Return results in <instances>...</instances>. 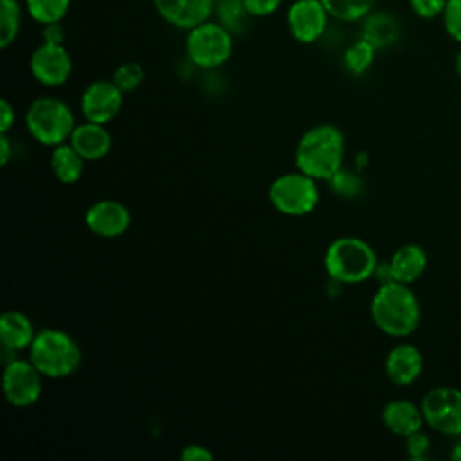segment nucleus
<instances>
[{
	"mask_svg": "<svg viewBox=\"0 0 461 461\" xmlns=\"http://www.w3.org/2000/svg\"><path fill=\"white\" fill-rule=\"evenodd\" d=\"M346 157L344 133L333 124H315L297 140L294 151L295 169L308 176L328 182L342 166Z\"/></svg>",
	"mask_w": 461,
	"mask_h": 461,
	"instance_id": "nucleus-1",
	"label": "nucleus"
},
{
	"mask_svg": "<svg viewBox=\"0 0 461 461\" xmlns=\"http://www.w3.org/2000/svg\"><path fill=\"white\" fill-rule=\"evenodd\" d=\"M375 326L389 337L403 339L416 331L421 321V306L411 285L391 281L378 285L369 303Z\"/></svg>",
	"mask_w": 461,
	"mask_h": 461,
	"instance_id": "nucleus-2",
	"label": "nucleus"
},
{
	"mask_svg": "<svg viewBox=\"0 0 461 461\" xmlns=\"http://www.w3.org/2000/svg\"><path fill=\"white\" fill-rule=\"evenodd\" d=\"M81 357L77 340L58 328H43L36 331V337L29 346V360L50 380L74 375L81 366Z\"/></svg>",
	"mask_w": 461,
	"mask_h": 461,
	"instance_id": "nucleus-3",
	"label": "nucleus"
},
{
	"mask_svg": "<svg viewBox=\"0 0 461 461\" xmlns=\"http://www.w3.org/2000/svg\"><path fill=\"white\" fill-rule=\"evenodd\" d=\"M326 274L342 285H358L373 277L378 265L375 249L362 238L340 236L324 252Z\"/></svg>",
	"mask_w": 461,
	"mask_h": 461,
	"instance_id": "nucleus-4",
	"label": "nucleus"
},
{
	"mask_svg": "<svg viewBox=\"0 0 461 461\" xmlns=\"http://www.w3.org/2000/svg\"><path fill=\"white\" fill-rule=\"evenodd\" d=\"M23 122L29 135L38 144L49 148L67 142L77 124L72 108L54 95L32 99L25 110Z\"/></svg>",
	"mask_w": 461,
	"mask_h": 461,
	"instance_id": "nucleus-5",
	"label": "nucleus"
},
{
	"mask_svg": "<svg viewBox=\"0 0 461 461\" xmlns=\"http://www.w3.org/2000/svg\"><path fill=\"white\" fill-rule=\"evenodd\" d=\"M185 32V56L194 67L214 70L230 59L234 34L218 20L209 18Z\"/></svg>",
	"mask_w": 461,
	"mask_h": 461,
	"instance_id": "nucleus-6",
	"label": "nucleus"
},
{
	"mask_svg": "<svg viewBox=\"0 0 461 461\" xmlns=\"http://www.w3.org/2000/svg\"><path fill=\"white\" fill-rule=\"evenodd\" d=\"M319 180L295 169L276 176L268 185L270 205L285 216H306L319 205Z\"/></svg>",
	"mask_w": 461,
	"mask_h": 461,
	"instance_id": "nucleus-7",
	"label": "nucleus"
},
{
	"mask_svg": "<svg viewBox=\"0 0 461 461\" xmlns=\"http://www.w3.org/2000/svg\"><path fill=\"white\" fill-rule=\"evenodd\" d=\"M420 405L429 429L443 436L461 438V389L452 385L432 387Z\"/></svg>",
	"mask_w": 461,
	"mask_h": 461,
	"instance_id": "nucleus-8",
	"label": "nucleus"
},
{
	"mask_svg": "<svg viewBox=\"0 0 461 461\" xmlns=\"http://www.w3.org/2000/svg\"><path fill=\"white\" fill-rule=\"evenodd\" d=\"M43 378L29 358L9 360L2 371V389L7 403L16 409L34 405L41 396Z\"/></svg>",
	"mask_w": 461,
	"mask_h": 461,
	"instance_id": "nucleus-9",
	"label": "nucleus"
},
{
	"mask_svg": "<svg viewBox=\"0 0 461 461\" xmlns=\"http://www.w3.org/2000/svg\"><path fill=\"white\" fill-rule=\"evenodd\" d=\"M330 18L322 0H292L286 9V29L295 41L310 45L324 36Z\"/></svg>",
	"mask_w": 461,
	"mask_h": 461,
	"instance_id": "nucleus-10",
	"label": "nucleus"
},
{
	"mask_svg": "<svg viewBox=\"0 0 461 461\" xmlns=\"http://www.w3.org/2000/svg\"><path fill=\"white\" fill-rule=\"evenodd\" d=\"M72 58L63 43L41 41L29 56L31 76L43 86H61L72 76Z\"/></svg>",
	"mask_w": 461,
	"mask_h": 461,
	"instance_id": "nucleus-11",
	"label": "nucleus"
},
{
	"mask_svg": "<svg viewBox=\"0 0 461 461\" xmlns=\"http://www.w3.org/2000/svg\"><path fill=\"white\" fill-rule=\"evenodd\" d=\"M124 92L113 79H95L85 86L79 97V110L86 121L108 124L122 108Z\"/></svg>",
	"mask_w": 461,
	"mask_h": 461,
	"instance_id": "nucleus-12",
	"label": "nucleus"
},
{
	"mask_svg": "<svg viewBox=\"0 0 461 461\" xmlns=\"http://www.w3.org/2000/svg\"><path fill=\"white\" fill-rule=\"evenodd\" d=\"M85 223L92 234L112 240L122 236L130 229L131 212L122 202L103 198L86 209Z\"/></svg>",
	"mask_w": 461,
	"mask_h": 461,
	"instance_id": "nucleus-13",
	"label": "nucleus"
},
{
	"mask_svg": "<svg viewBox=\"0 0 461 461\" xmlns=\"http://www.w3.org/2000/svg\"><path fill=\"white\" fill-rule=\"evenodd\" d=\"M155 13L171 27L189 31L214 14V0H151Z\"/></svg>",
	"mask_w": 461,
	"mask_h": 461,
	"instance_id": "nucleus-14",
	"label": "nucleus"
},
{
	"mask_svg": "<svg viewBox=\"0 0 461 461\" xmlns=\"http://www.w3.org/2000/svg\"><path fill=\"white\" fill-rule=\"evenodd\" d=\"M423 353L409 342H400L385 355V376L400 387L414 384L423 373Z\"/></svg>",
	"mask_w": 461,
	"mask_h": 461,
	"instance_id": "nucleus-15",
	"label": "nucleus"
},
{
	"mask_svg": "<svg viewBox=\"0 0 461 461\" xmlns=\"http://www.w3.org/2000/svg\"><path fill=\"white\" fill-rule=\"evenodd\" d=\"M68 142L86 162H95L110 153L112 133L106 130V124L85 119L76 124Z\"/></svg>",
	"mask_w": 461,
	"mask_h": 461,
	"instance_id": "nucleus-16",
	"label": "nucleus"
},
{
	"mask_svg": "<svg viewBox=\"0 0 461 461\" xmlns=\"http://www.w3.org/2000/svg\"><path fill=\"white\" fill-rule=\"evenodd\" d=\"M382 423L391 434L398 438H407L425 427V418L421 412V405L405 398H396L384 405Z\"/></svg>",
	"mask_w": 461,
	"mask_h": 461,
	"instance_id": "nucleus-17",
	"label": "nucleus"
},
{
	"mask_svg": "<svg viewBox=\"0 0 461 461\" xmlns=\"http://www.w3.org/2000/svg\"><path fill=\"white\" fill-rule=\"evenodd\" d=\"M389 265H391L394 281L403 285H412L425 274L429 265V256L421 245L403 243L393 252Z\"/></svg>",
	"mask_w": 461,
	"mask_h": 461,
	"instance_id": "nucleus-18",
	"label": "nucleus"
},
{
	"mask_svg": "<svg viewBox=\"0 0 461 461\" xmlns=\"http://www.w3.org/2000/svg\"><path fill=\"white\" fill-rule=\"evenodd\" d=\"M36 337L32 321L20 310H7L0 317V342L9 351L29 349Z\"/></svg>",
	"mask_w": 461,
	"mask_h": 461,
	"instance_id": "nucleus-19",
	"label": "nucleus"
},
{
	"mask_svg": "<svg viewBox=\"0 0 461 461\" xmlns=\"http://www.w3.org/2000/svg\"><path fill=\"white\" fill-rule=\"evenodd\" d=\"M360 36L366 38L369 43H373L376 49H385L400 38V23L389 13L371 11L362 20Z\"/></svg>",
	"mask_w": 461,
	"mask_h": 461,
	"instance_id": "nucleus-20",
	"label": "nucleus"
},
{
	"mask_svg": "<svg viewBox=\"0 0 461 461\" xmlns=\"http://www.w3.org/2000/svg\"><path fill=\"white\" fill-rule=\"evenodd\" d=\"M86 160L72 148L67 140L52 148L50 153V171L61 184H76L85 171Z\"/></svg>",
	"mask_w": 461,
	"mask_h": 461,
	"instance_id": "nucleus-21",
	"label": "nucleus"
},
{
	"mask_svg": "<svg viewBox=\"0 0 461 461\" xmlns=\"http://www.w3.org/2000/svg\"><path fill=\"white\" fill-rule=\"evenodd\" d=\"M376 50L378 49L373 43H369L366 38L360 36L358 40H355L346 47L342 54V65L349 74L362 76L373 67Z\"/></svg>",
	"mask_w": 461,
	"mask_h": 461,
	"instance_id": "nucleus-22",
	"label": "nucleus"
},
{
	"mask_svg": "<svg viewBox=\"0 0 461 461\" xmlns=\"http://www.w3.org/2000/svg\"><path fill=\"white\" fill-rule=\"evenodd\" d=\"M330 16L337 22H362L373 9L376 0H322Z\"/></svg>",
	"mask_w": 461,
	"mask_h": 461,
	"instance_id": "nucleus-23",
	"label": "nucleus"
},
{
	"mask_svg": "<svg viewBox=\"0 0 461 461\" xmlns=\"http://www.w3.org/2000/svg\"><path fill=\"white\" fill-rule=\"evenodd\" d=\"M23 7L32 22L45 25L61 22L70 9V0H23Z\"/></svg>",
	"mask_w": 461,
	"mask_h": 461,
	"instance_id": "nucleus-24",
	"label": "nucleus"
},
{
	"mask_svg": "<svg viewBox=\"0 0 461 461\" xmlns=\"http://www.w3.org/2000/svg\"><path fill=\"white\" fill-rule=\"evenodd\" d=\"M22 4L20 0H0V47L13 45L22 29Z\"/></svg>",
	"mask_w": 461,
	"mask_h": 461,
	"instance_id": "nucleus-25",
	"label": "nucleus"
},
{
	"mask_svg": "<svg viewBox=\"0 0 461 461\" xmlns=\"http://www.w3.org/2000/svg\"><path fill=\"white\" fill-rule=\"evenodd\" d=\"M249 18L250 14L247 13L243 0H214V20L232 34L241 32L247 27Z\"/></svg>",
	"mask_w": 461,
	"mask_h": 461,
	"instance_id": "nucleus-26",
	"label": "nucleus"
},
{
	"mask_svg": "<svg viewBox=\"0 0 461 461\" xmlns=\"http://www.w3.org/2000/svg\"><path fill=\"white\" fill-rule=\"evenodd\" d=\"M330 189L340 196V198H355L362 193L364 182L362 178L357 175V171L346 169L344 166L328 180Z\"/></svg>",
	"mask_w": 461,
	"mask_h": 461,
	"instance_id": "nucleus-27",
	"label": "nucleus"
},
{
	"mask_svg": "<svg viewBox=\"0 0 461 461\" xmlns=\"http://www.w3.org/2000/svg\"><path fill=\"white\" fill-rule=\"evenodd\" d=\"M144 76H146V74H144V68H142L140 63H137V61H124V63H121V65L113 70L112 79H113V83H115L124 94H128V92L137 90V88L142 85Z\"/></svg>",
	"mask_w": 461,
	"mask_h": 461,
	"instance_id": "nucleus-28",
	"label": "nucleus"
},
{
	"mask_svg": "<svg viewBox=\"0 0 461 461\" xmlns=\"http://www.w3.org/2000/svg\"><path fill=\"white\" fill-rule=\"evenodd\" d=\"M439 18L445 32L454 41L461 43V0H447V5Z\"/></svg>",
	"mask_w": 461,
	"mask_h": 461,
	"instance_id": "nucleus-29",
	"label": "nucleus"
},
{
	"mask_svg": "<svg viewBox=\"0 0 461 461\" xmlns=\"http://www.w3.org/2000/svg\"><path fill=\"white\" fill-rule=\"evenodd\" d=\"M403 439H405V452L411 459L420 461V459L427 457V454L430 450V438L423 432V429L418 432H412L411 436H407Z\"/></svg>",
	"mask_w": 461,
	"mask_h": 461,
	"instance_id": "nucleus-30",
	"label": "nucleus"
},
{
	"mask_svg": "<svg viewBox=\"0 0 461 461\" xmlns=\"http://www.w3.org/2000/svg\"><path fill=\"white\" fill-rule=\"evenodd\" d=\"M411 11L421 20H434L441 16L447 0H407Z\"/></svg>",
	"mask_w": 461,
	"mask_h": 461,
	"instance_id": "nucleus-31",
	"label": "nucleus"
},
{
	"mask_svg": "<svg viewBox=\"0 0 461 461\" xmlns=\"http://www.w3.org/2000/svg\"><path fill=\"white\" fill-rule=\"evenodd\" d=\"M250 18H267L283 5V0H243Z\"/></svg>",
	"mask_w": 461,
	"mask_h": 461,
	"instance_id": "nucleus-32",
	"label": "nucleus"
},
{
	"mask_svg": "<svg viewBox=\"0 0 461 461\" xmlns=\"http://www.w3.org/2000/svg\"><path fill=\"white\" fill-rule=\"evenodd\" d=\"M212 457H214L212 452L207 447L198 445V443L185 445L180 450V461H211Z\"/></svg>",
	"mask_w": 461,
	"mask_h": 461,
	"instance_id": "nucleus-33",
	"label": "nucleus"
},
{
	"mask_svg": "<svg viewBox=\"0 0 461 461\" xmlns=\"http://www.w3.org/2000/svg\"><path fill=\"white\" fill-rule=\"evenodd\" d=\"M63 40H65V27L61 22L41 25V41L63 43Z\"/></svg>",
	"mask_w": 461,
	"mask_h": 461,
	"instance_id": "nucleus-34",
	"label": "nucleus"
},
{
	"mask_svg": "<svg viewBox=\"0 0 461 461\" xmlns=\"http://www.w3.org/2000/svg\"><path fill=\"white\" fill-rule=\"evenodd\" d=\"M16 121V110L7 99H0V133H7Z\"/></svg>",
	"mask_w": 461,
	"mask_h": 461,
	"instance_id": "nucleus-35",
	"label": "nucleus"
},
{
	"mask_svg": "<svg viewBox=\"0 0 461 461\" xmlns=\"http://www.w3.org/2000/svg\"><path fill=\"white\" fill-rule=\"evenodd\" d=\"M13 155V146L7 137V133H0V164L5 166L11 160Z\"/></svg>",
	"mask_w": 461,
	"mask_h": 461,
	"instance_id": "nucleus-36",
	"label": "nucleus"
},
{
	"mask_svg": "<svg viewBox=\"0 0 461 461\" xmlns=\"http://www.w3.org/2000/svg\"><path fill=\"white\" fill-rule=\"evenodd\" d=\"M450 459L454 461H461V439H457L450 450Z\"/></svg>",
	"mask_w": 461,
	"mask_h": 461,
	"instance_id": "nucleus-37",
	"label": "nucleus"
},
{
	"mask_svg": "<svg viewBox=\"0 0 461 461\" xmlns=\"http://www.w3.org/2000/svg\"><path fill=\"white\" fill-rule=\"evenodd\" d=\"M456 72H457L459 77H461V50H459L457 56H456Z\"/></svg>",
	"mask_w": 461,
	"mask_h": 461,
	"instance_id": "nucleus-38",
	"label": "nucleus"
}]
</instances>
